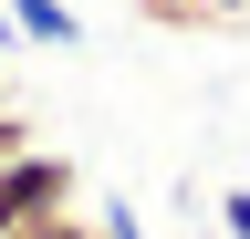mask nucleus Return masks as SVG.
Segmentation results:
<instances>
[{
	"mask_svg": "<svg viewBox=\"0 0 250 239\" xmlns=\"http://www.w3.org/2000/svg\"><path fill=\"white\" fill-rule=\"evenodd\" d=\"M94 239H146V229H136V208H94Z\"/></svg>",
	"mask_w": 250,
	"mask_h": 239,
	"instance_id": "nucleus-5",
	"label": "nucleus"
},
{
	"mask_svg": "<svg viewBox=\"0 0 250 239\" xmlns=\"http://www.w3.org/2000/svg\"><path fill=\"white\" fill-rule=\"evenodd\" d=\"M240 11H250V0H208V21H240Z\"/></svg>",
	"mask_w": 250,
	"mask_h": 239,
	"instance_id": "nucleus-8",
	"label": "nucleus"
},
{
	"mask_svg": "<svg viewBox=\"0 0 250 239\" xmlns=\"http://www.w3.org/2000/svg\"><path fill=\"white\" fill-rule=\"evenodd\" d=\"M219 229H229V239H250V187H229V198H219Z\"/></svg>",
	"mask_w": 250,
	"mask_h": 239,
	"instance_id": "nucleus-6",
	"label": "nucleus"
},
{
	"mask_svg": "<svg viewBox=\"0 0 250 239\" xmlns=\"http://www.w3.org/2000/svg\"><path fill=\"white\" fill-rule=\"evenodd\" d=\"M0 104H11V94H0Z\"/></svg>",
	"mask_w": 250,
	"mask_h": 239,
	"instance_id": "nucleus-9",
	"label": "nucleus"
},
{
	"mask_svg": "<svg viewBox=\"0 0 250 239\" xmlns=\"http://www.w3.org/2000/svg\"><path fill=\"white\" fill-rule=\"evenodd\" d=\"M52 208H83V166L62 156V146H21V156L0 166V239H21L31 219H52Z\"/></svg>",
	"mask_w": 250,
	"mask_h": 239,
	"instance_id": "nucleus-1",
	"label": "nucleus"
},
{
	"mask_svg": "<svg viewBox=\"0 0 250 239\" xmlns=\"http://www.w3.org/2000/svg\"><path fill=\"white\" fill-rule=\"evenodd\" d=\"M11 21H21V42H42V52H83L73 0H11Z\"/></svg>",
	"mask_w": 250,
	"mask_h": 239,
	"instance_id": "nucleus-2",
	"label": "nucleus"
},
{
	"mask_svg": "<svg viewBox=\"0 0 250 239\" xmlns=\"http://www.w3.org/2000/svg\"><path fill=\"white\" fill-rule=\"evenodd\" d=\"M0 52H21V21H11V0H0Z\"/></svg>",
	"mask_w": 250,
	"mask_h": 239,
	"instance_id": "nucleus-7",
	"label": "nucleus"
},
{
	"mask_svg": "<svg viewBox=\"0 0 250 239\" xmlns=\"http://www.w3.org/2000/svg\"><path fill=\"white\" fill-rule=\"evenodd\" d=\"M21 146H42V135H31V114H21V104H0V166H11Z\"/></svg>",
	"mask_w": 250,
	"mask_h": 239,
	"instance_id": "nucleus-4",
	"label": "nucleus"
},
{
	"mask_svg": "<svg viewBox=\"0 0 250 239\" xmlns=\"http://www.w3.org/2000/svg\"><path fill=\"white\" fill-rule=\"evenodd\" d=\"M21 239H94V219H83V208H52V219H31Z\"/></svg>",
	"mask_w": 250,
	"mask_h": 239,
	"instance_id": "nucleus-3",
	"label": "nucleus"
}]
</instances>
